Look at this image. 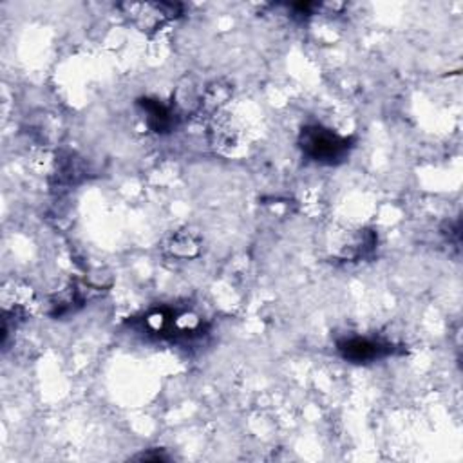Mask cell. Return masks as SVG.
I'll return each mask as SVG.
<instances>
[{"label":"cell","instance_id":"obj_1","mask_svg":"<svg viewBox=\"0 0 463 463\" xmlns=\"http://www.w3.org/2000/svg\"><path fill=\"white\" fill-rule=\"evenodd\" d=\"M299 147L304 156L317 163L334 165L343 161L351 151V140L322 125H308L299 136Z\"/></svg>","mask_w":463,"mask_h":463},{"label":"cell","instance_id":"obj_2","mask_svg":"<svg viewBox=\"0 0 463 463\" xmlns=\"http://www.w3.org/2000/svg\"><path fill=\"white\" fill-rule=\"evenodd\" d=\"M339 351L346 360H350L353 364H366V362H373V360H378V359L389 355L393 351V348L380 341L353 337V339L341 341Z\"/></svg>","mask_w":463,"mask_h":463},{"label":"cell","instance_id":"obj_3","mask_svg":"<svg viewBox=\"0 0 463 463\" xmlns=\"http://www.w3.org/2000/svg\"><path fill=\"white\" fill-rule=\"evenodd\" d=\"M138 105L144 111V118L145 123L151 130L158 132V135H165V132H170L176 127V120L178 114L174 111V107L163 105L158 100H151V98H144L138 102Z\"/></svg>","mask_w":463,"mask_h":463},{"label":"cell","instance_id":"obj_4","mask_svg":"<svg viewBox=\"0 0 463 463\" xmlns=\"http://www.w3.org/2000/svg\"><path fill=\"white\" fill-rule=\"evenodd\" d=\"M197 250H200V243H197V239L188 234V232H183V234H178L176 237H172L170 241V252L172 255H178V257H192L197 253Z\"/></svg>","mask_w":463,"mask_h":463}]
</instances>
